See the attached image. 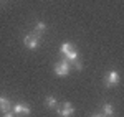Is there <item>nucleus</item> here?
<instances>
[{"label": "nucleus", "mask_w": 124, "mask_h": 117, "mask_svg": "<svg viewBox=\"0 0 124 117\" xmlns=\"http://www.w3.org/2000/svg\"><path fill=\"white\" fill-rule=\"evenodd\" d=\"M56 114L60 117H71L75 114V107L71 106V102H63V104H60L56 106Z\"/></svg>", "instance_id": "obj_1"}, {"label": "nucleus", "mask_w": 124, "mask_h": 117, "mask_svg": "<svg viewBox=\"0 0 124 117\" xmlns=\"http://www.w3.org/2000/svg\"><path fill=\"white\" fill-rule=\"evenodd\" d=\"M70 61L66 59H61V61H58L56 64H55V74L60 76V78H63V76H68L70 74Z\"/></svg>", "instance_id": "obj_2"}, {"label": "nucleus", "mask_w": 124, "mask_h": 117, "mask_svg": "<svg viewBox=\"0 0 124 117\" xmlns=\"http://www.w3.org/2000/svg\"><path fill=\"white\" fill-rule=\"evenodd\" d=\"M25 46L28 49H37L40 45V35H37V33H30V35H27L25 36Z\"/></svg>", "instance_id": "obj_3"}, {"label": "nucleus", "mask_w": 124, "mask_h": 117, "mask_svg": "<svg viewBox=\"0 0 124 117\" xmlns=\"http://www.w3.org/2000/svg\"><path fill=\"white\" fill-rule=\"evenodd\" d=\"M117 83H119V74H117V71H109V73L106 74V78H104L106 88H113Z\"/></svg>", "instance_id": "obj_4"}, {"label": "nucleus", "mask_w": 124, "mask_h": 117, "mask_svg": "<svg viewBox=\"0 0 124 117\" xmlns=\"http://www.w3.org/2000/svg\"><path fill=\"white\" fill-rule=\"evenodd\" d=\"M12 112L15 114V116H30V107L28 106H25V104H15V106H12Z\"/></svg>", "instance_id": "obj_5"}, {"label": "nucleus", "mask_w": 124, "mask_h": 117, "mask_svg": "<svg viewBox=\"0 0 124 117\" xmlns=\"http://www.w3.org/2000/svg\"><path fill=\"white\" fill-rule=\"evenodd\" d=\"M12 110V102H10L8 97H5V96H0V112L3 114V112H8Z\"/></svg>", "instance_id": "obj_6"}, {"label": "nucleus", "mask_w": 124, "mask_h": 117, "mask_svg": "<svg viewBox=\"0 0 124 117\" xmlns=\"http://www.w3.org/2000/svg\"><path fill=\"white\" fill-rule=\"evenodd\" d=\"M65 59H66V61H70V63L76 61V59H78V53H76V49L71 48L70 51H68V53H65Z\"/></svg>", "instance_id": "obj_7"}, {"label": "nucleus", "mask_w": 124, "mask_h": 117, "mask_svg": "<svg viewBox=\"0 0 124 117\" xmlns=\"http://www.w3.org/2000/svg\"><path fill=\"white\" fill-rule=\"evenodd\" d=\"M45 101H46V106H48L50 109H55V107L58 106V99L55 97V96H48Z\"/></svg>", "instance_id": "obj_8"}, {"label": "nucleus", "mask_w": 124, "mask_h": 117, "mask_svg": "<svg viewBox=\"0 0 124 117\" xmlns=\"http://www.w3.org/2000/svg\"><path fill=\"white\" fill-rule=\"evenodd\" d=\"M45 30H46V25H45L43 21H38V23L35 25V31H33V33H37V35H40V36H41V33H43Z\"/></svg>", "instance_id": "obj_9"}, {"label": "nucleus", "mask_w": 124, "mask_h": 117, "mask_svg": "<svg viewBox=\"0 0 124 117\" xmlns=\"http://www.w3.org/2000/svg\"><path fill=\"white\" fill-rule=\"evenodd\" d=\"M103 112H104L106 116H113V114H114V107H113L111 104H106L104 107H103Z\"/></svg>", "instance_id": "obj_10"}, {"label": "nucleus", "mask_w": 124, "mask_h": 117, "mask_svg": "<svg viewBox=\"0 0 124 117\" xmlns=\"http://www.w3.org/2000/svg\"><path fill=\"white\" fill-rule=\"evenodd\" d=\"M71 48H73V45H71V43H63V45H61V48H60V51H61V55H65V53H68Z\"/></svg>", "instance_id": "obj_11"}, {"label": "nucleus", "mask_w": 124, "mask_h": 117, "mask_svg": "<svg viewBox=\"0 0 124 117\" xmlns=\"http://www.w3.org/2000/svg\"><path fill=\"white\" fill-rule=\"evenodd\" d=\"M73 63H75V68H76L78 71H79V69H83V64H81V63L78 61V59H76V61H73Z\"/></svg>", "instance_id": "obj_12"}, {"label": "nucleus", "mask_w": 124, "mask_h": 117, "mask_svg": "<svg viewBox=\"0 0 124 117\" xmlns=\"http://www.w3.org/2000/svg\"><path fill=\"white\" fill-rule=\"evenodd\" d=\"M2 117H15V114H13L12 110H8V112H3V114H2Z\"/></svg>", "instance_id": "obj_13"}, {"label": "nucleus", "mask_w": 124, "mask_h": 117, "mask_svg": "<svg viewBox=\"0 0 124 117\" xmlns=\"http://www.w3.org/2000/svg\"><path fill=\"white\" fill-rule=\"evenodd\" d=\"M93 117H103V116H99V114H94V116H93Z\"/></svg>", "instance_id": "obj_14"}]
</instances>
